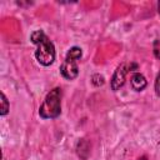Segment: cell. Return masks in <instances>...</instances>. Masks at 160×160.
<instances>
[{"label":"cell","mask_w":160,"mask_h":160,"mask_svg":"<svg viewBox=\"0 0 160 160\" xmlns=\"http://www.w3.org/2000/svg\"><path fill=\"white\" fill-rule=\"evenodd\" d=\"M30 39L32 44L38 46L35 51L36 60L44 66L51 65L55 60V48H54V44L49 40V38L44 34V31L42 30L34 31Z\"/></svg>","instance_id":"6da1fadb"},{"label":"cell","mask_w":160,"mask_h":160,"mask_svg":"<svg viewBox=\"0 0 160 160\" xmlns=\"http://www.w3.org/2000/svg\"><path fill=\"white\" fill-rule=\"evenodd\" d=\"M60 112H61V89L55 88L45 96L39 109V115L42 119H55L60 115Z\"/></svg>","instance_id":"7a4b0ae2"},{"label":"cell","mask_w":160,"mask_h":160,"mask_svg":"<svg viewBox=\"0 0 160 160\" xmlns=\"http://www.w3.org/2000/svg\"><path fill=\"white\" fill-rule=\"evenodd\" d=\"M129 71H130V69H129V65H128L126 62H122V64L115 70V72H114V75H112V79H111V89H112L114 91L119 90V89L124 85L126 74H128Z\"/></svg>","instance_id":"3957f363"},{"label":"cell","mask_w":160,"mask_h":160,"mask_svg":"<svg viewBox=\"0 0 160 160\" xmlns=\"http://www.w3.org/2000/svg\"><path fill=\"white\" fill-rule=\"evenodd\" d=\"M60 72L61 75L68 79V80H72L78 76L79 74V68H78V61L76 60H71L65 58V61L62 62L61 68H60Z\"/></svg>","instance_id":"277c9868"},{"label":"cell","mask_w":160,"mask_h":160,"mask_svg":"<svg viewBox=\"0 0 160 160\" xmlns=\"http://www.w3.org/2000/svg\"><path fill=\"white\" fill-rule=\"evenodd\" d=\"M130 84L135 91H142L146 88V79L140 72H135L130 79Z\"/></svg>","instance_id":"5b68a950"},{"label":"cell","mask_w":160,"mask_h":160,"mask_svg":"<svg viewBox=\"0 0 160 160\" xmlns=\"http://www.w3.org/2000/svg\"><path fill=\"white\" fill-rule=\"evenodd\" d=\"M81 55H82L81 49H80V48H78V46H74V48H71V49L68 51L66 58H68V59H71V60H76V61H78V60L81 58Z\"/></svg>","instance_id":"8992f818"},{"label":"cell","mask_w":160,"mask_h":160,"mask_svg":"<svg viewBox=\"0 0 160 160\" xmlns=\"http://www.w3.org/2000/svg\"><path fill=\"white\" fill-rule=\"evenodd\" d=\"M1 111H0V114L4 116V115H6L8 114V111H9V101H8V99H6V96L1 92Z\"/></svg>","instance_id":"52a82bcc"},{"label":"cell","mask_w":160,"mask_h":160,"mask_svg":"<svg viewBox=\"0 0 160 160\" xmlns=\"http://www.w3.org/2000/svg\"><path fill=\"white\" fill-rule=\"evenodd\" d=\"M92 84H94L95 86H100V85H102V84H104V76L100 75V74H95V75H92Z\"/></svg>","instance_id":"ba28073f"},{"label":"cell","mask_w":160,"mask_h":160,"mask_svg":"<svg viewBox=\"0 0 160 160\" xmlns=\"http://www.w3.org/2000/svg\"><path fill=\"white\" fill-rule=\"evenodd\" d=\"M154 54L158 59H160V40L154 41Z\"/></svg>","instance_id":"9c48e42d"},{"label":"cell","mask_w":160,"mask_h":160,"mask_svg":"<svg viewBox=\"0 0 160 160\" xmlns=\"http://www.w3.org/2000/svg\"><path fill=\"white\" fill-rule=\"evenodd\" d=\"M155 91H156V95L160 96V72L158 74L156 80H155Z\"/></svg>","instance_id":"30bf717a"},{"label":"cell","mask_w":160,"mask_h":160,"mask_svg":"<svg viewBox=\"0 0 160 160\" xmlns=\"http://www.w3.org/2000/svg\"><path fill=\"white\" fill-rule=\"evenodd\" d=\"M139 160H146V156H141V158H139Z\"/></svg>","instance_id":"8fae6325"},{"label":"cell","mask_w":160,"mask_h":160,"mask_svg":"<svg viewBox=\"0 0 160 160\" xmlns=\"http://www.w3.org/2000/svg\"><path fill=\"white\" fill-rule=\"evenodd\" d=\"M158 10H159V14H160V1H159V4H158Z\"/></svg>","instance_id":"7c38bea8"}]
</instances>
